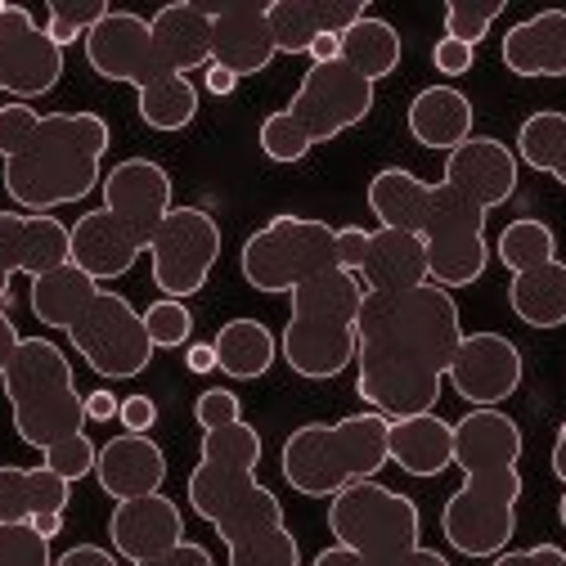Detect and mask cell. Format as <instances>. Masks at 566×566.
Listing matches in <instances>:
<instances>
[{
  "label": "cell",
  "instance_id": "obj_1",
  "mask_svg": "<svg viewBox=\"0 0 566 566\" xmlns=\"http://www.w3.org/2000/svg\"><path fill=\"white\" fill-rule=\"evenodd\" d=\"M463 342V319L454 293L422 283L409 293H365L360 306V350L356 391L360 400L391 418L437 413L441 382Z\"/></svg>",
  "mask_w": 566,
  "mask_h": 566
},
{
  "label": "cell",
  "instance_id": "obj_2",
  "mask_svg": "<svg viewBox=\"0 0 566 566\" xmlns=\"http://www.w3.org/2000/svg\"><path fill=\"white\" fill-rule=\"evenodd\" d=\"M261 454V432L248 418L202 432L198 463L185 485L189 509L221 535L230 566H302V548L283 522L279 494L256 481Z\"/></svg>",
  "mask_w": 566,
  "mask_h": 566
},
{
  "label": "cell",
  "instance_id": "obj_3",
  "mask_svg": "<svg viewBox=\"0 0 566 566\" xmlns=\"http://www.w3.org/2000/svg\"><path fill=\"white\" fill-rule=\"evenodd\" d=\"M113 130L99 113H36L32 104H0V180L10 202L32 217L82 202L104 185Z\"/></svg>",
  "mask_w": 566,
  "mask_h": 566
},
{
  "label": "cell",
  "instance_id": "obj_4",
  "mask_svg": "<svg viewBox=\"0 0 566 566\" xmlns=\"http://www.w3.org/2000/svg\"><path fill=\"white\" fill-rule=\"evenodd\" d=\"M526 437L504 409H468L454 422V468L463 485L441 509V535L463 557H500L517 535Z\"/></svg>",
  "mask_w": 566,
  "mask_h": 566
},
{
  "label": "cell",
  "instance_id": "obj_5",
  "mask_svg": "<svg viewBox=\"0 0 566 566\" xmlns=\"http://www.w3.org/2000/svg\"><path fill=\"white\" fill-rule=\"evenodd\" d=\"M176 207L171 176L154 158H126L104 176V207H91L67 230L73 265L95 283H113L135 270L139 252H149L158 226Z\"/></svg>",
  "mask_w": 566,
  "mask_h": 566
},
{
  "label": "cell",
  "instance_id": "obj_6",
  "mask_svg": "<svg viewBox=\"0 0 566 566\" xmlns=\"http://www.w3.org/2000/svg\"><path fill=\"white\" fill-rule=\"evenodd\" d=\"M293 311L283 324V365L297 378L328 382L356 365L360 350V306H365V283L346 270H328L302 289L289 293Z\"/></svg>",
  "mask_w": 566,
  "mask_h": 566
},
{
  "label": "cell",
  "instance_id": "obj_7",
  "mask_svg": "<svg viewBox=\"0 0 566 566\" xmlns=\"http://www.w3.org/2000/svg\"><path fill=\"white\" fill-rule=\"evenodd\" d=\"M387 432H391V422L374 409L337 418V422H302L283 441L279 472L306 500H333L346 485L374 481L391 463Z\"/></svg>",
  "mask_w": 566,
  "mask_h": 566
},
{
  "label": "cell",
  "instance_id": "obj_8",
  "mask_svg": "<svg viewBox=\"0 0 566 566\" xmlns=\"http://www.w3.org/2000/svg\"><path fill=\"white\" fill-rule=\"evenodd\" d=\"M0 387H6L14 432L23 446L45 454L59 441L86 432V396L77 391L73 360L50 337H23L10 369L0 374Z\"/></svg>",
  "mask_w": 566,
  "mask_h": 566
},
{
  "label": "cell",
  "instance_id": "obj_9",
  "mask_svg": "<svg viewBox=\"0 0 566 566\" xmlns=\"http://www.w3.org/2000/svg\"><path fill=\"white\" fill-rule=\"evenodd\" d=\"M328 531L360 553L365 566H450L446 553L422 548V513L409 494L382 481H356L328 504Z\"/></svg>",
  "mask_w": 566,
  "mask_h": 566
},
{
  "label": "cell",
  "instance_id": "obj_10",
  "mask_svg": "<svg viewBox=\"0 0 566 566\" xmlns=\"http://www.w3.org/2000/svg\"><path fill=\"white\" fill-rule=\"evenodd\" d=\"M239 270L256 293H293L328 270H342L337 230L315 217H270L256 234L243 239Z\"/></svg>",
  "mask_w": 566,
  "mask_h": 566
},
{
  "label": "cell",
  "instance_id": "obj_11",
  "mask_svg": "<svg viewBox=\"0 0 566 566\" xmlns=\"http://www.w3.org/2000/svg\"><path fill=\"white\" fill-rule=\"evenodd\" d=\"M485 217L490 211L468 198L463 189L437 180L422 193V221L418 239L428 248V279L437 289L454 293L476 283L490 265V239H485Z\"/></svg>",
  "mask_w": 566,
  "mask_h": 566
},
{
  "label": "cell",
  "instance_id": "obj_12",
  "mask_svg": "<svg viewBox=\"0 0 566 566\" xmlns=\"http://www.w3.org/2000/svg\"><path fill=\"white\" fill-rule=\"evenodd\" d=\"M67 346H73L104 382L139 378L154 365V342H149L145 315L113 289L95 293V302L82 311V319L67 328Z\"/></svg>",
  "mask_w": 566,
  "mask_h": 566
},
{
  "label": "cell",
  "instance_id": "obj_13",
  "mask_svg": "<svg viewBox=\"0 0 566 566\" xmlns=\"http://www.w3.org/2000/svg\"><path fill=\"white\" fill-rule=\"evenodd\" d=\"M149 256H154V283L163 297H193L207 289L211 270L221 261V226L211 211L202 207H189V202H176L167 211V221L158 226L154 243H149Z\"/></svg>",
  "mask_w": 566,
  "mask_h": 566
},
{
  "label": "cell",
  "instance_id": "obj_14",
  "mask_svg": "<svg viewBox=\"0 0 566 566\" xmlns=\"http://www.w3.org/2000/svg\"><path fill=\"white\" fill-rule=\"evenodd\" d=\"M289 113L302 122L311 145H328V139L360 126L374 113V82H365L356 67H346L342 59L311 63L297 95L289 99Z\"/></svg>",
  "mask_w": 566,
  "mask_h": 566
},
{
  "label": "cell",
  "instance_id": "obj_15",
  "mask_svg": "<svg viewBox=\"0 0 566 566\" xmlns=\"http://www.w3.org/2000/svg\"><path fill=\"white\" fill-rule=\"evenodd\" d=\"M63 82V50L50 41V32L32 19L28 6L0 10V91L19 104L50 95Z\"/></svg>",
  "mask_w": 566,
  "mask_h": 566
},
{
  "label": "cell",
  "instance_id": "obj_16",
  "mask_svg": "<svg viewBox=\"0 0 566 566\" xmlns=\"http://www.w3.org/2000/svg\"><path fill=\"white\" fill-rule=\"evenodd\" d=\"M526 378V360L513 337L504 333H463L454 365L446 382L472 405V409H500L509 396H517Z\"/></svg>",
  "mask_w": 566,
  "mask_h": 566
},
{
  "label": "cell",
  "instance_id": "obj_17",
  "mask_svg": "<svg viewBox=\"0 0 566 566\" xmlns=\"http://www.w3.org/2000/svg\"><path fill=\"white\" fill-rule=\"evenodd\" d=\"M86 63L91 73L104 82H126V86H149L154 77H163L158 63V45L149 32V19H139L130 10H113L108 19H99L86 32Z\"/></svg>",
  "mask_w": 566,
  "mask_h": 566
},
{
  "label": "cell",
  "instance_id": "obj_18",
  "mask_svg": "<svg viewBox=\"0 0 566 566\" xmlns=\"http://www.w3.org/2000/svg\"><path fill=\"white\" fill-rule=\"evenodd\" d=\"M73 261L67 226L59 217H32V211H0V306L10 302L14 274H50Z\"/></svg>",
  "mask_w": 566,
  "mask_h": 566
},
{
  "label": "cell",
  "instance_id": "obj_19",
  "mask_svg": "<svg viewBox=\"0 0 566 566\" xmlns=\"http://www.w3.org/2000/svg\"><path fill=\"white\" fill-rule=\"evenodd\" d=\"M108 539L113 553L126 562H149L185 539V513L176 509L171 494H139V500H122L108 517Z\"/></svg>",
  "mask_w": 566,
  "mask_h": 566
},
{
  "label": "cell",
  "instance_id": "obj_20",
  "mask_svg": "<svg viewBox=\"0 0 566 566\" xmlns=\"http://www.w3.org/2000/svg\"><path fill=\"white\" fill-rule=\"evenodd\" d=\"M517 176H522V163L517 154L494 135H472L468 145H459L454 154H446V185L463 189L468 198H476L485 211L504 207L513 193H517Z\"/></svg>",
  "mask_w": 566,
  "mask_h": 566
},
{
  "label": "cell",
  "instance_id": "obj_21",
  "mask_svg": "<svg viewBox=\"0 0 566 566\" xmlns=\"http://www.w3.org/2000/svg\"><path fill=\"white\" fill-rule=\"evenodd\" d=\"M369 14V0H270L265 19L279 54H311L319 36H342Z\"/></svg>",
  "mask_w": 566,
  "mask_h": 566
},
{
  "label": "cell",
  "instance_id": "obj_22",
  "mask_svg": "<svg viewBox=\"0 0 566 566\" xmlns=\"http://www.w3.org/2000/svg\"><path fill=\"white\" fill-rule=\"evenodd\" d=\"M274 32L265 19V6H226V10H211V63L230 67V73L256 77L274 63Z\"/></svg>",
  "mask_w": 566,
  "mask_h": 566
},
{
  "label": "cell",
  "instance_id": "obj_23",
  "mask_svg": "<svg viewBox=\"0 0 566 566\" xmlns=\"http://www.w3.org/2000/svg\"><path fill=\"white\" fill-rule=\"evenodd\" d=\"M95 481H99V490L108 494L113 504L139 500V494H158L163 481H167V454H163V446L154 437L122 432V437L99 446Z\"/></svg>",
  "mask_w": 566,
  "mask_h": 566
},
{
  "label": "cell",
  "instance_id": "obj_24",
  "mask_svg": "<svg viewBox=\"0 0 566 566\" xmlns=\"http://www.w3.org/2000/svg\"><path fill=\"white\" fill-rule=\"evenodd\" d=\"M500 59L513 77H566V10H539L513 23Z\"/></svg>",
  "mask_w": 566,
  "mask_h": 566
},
{
  "label": "cell",
  "instance_id": "obj_25",
  "mask_svg": "<svg viewBox=\"0 0 566 566\" xmlns=\"http://www.w3.org/2000/svg\"><path fill=\"white\" fill-rule=\"evenodd\" d=\"M154 45H158V63L163 73H202L211 63V10L193 6V0H176V6H163L149 19Z\"/></svg>",
  "mask_w": 566,
  "mask_h": 566
},
{
  "label": "cell",
  "instance_id": "obj_26",
  "mask_svg": "<svg viewBox=\"0 0 566 566\" xmlns=\"http://www.w3.org/2000/svg\"><path fill=\"white\" fill-rule=\"evenodd\" d=\"M365 283V293H409L422 289L428 279V248L418 234L405 230H374L369 234V252L365 265L356 274Z\"/></svg>",
  "mask_w": 566,
  "mask_h": 566
},
{
  "label": "cell",
  "instance_id": "obj_27",
  "mask_svg": "<svg viewBox=\"0 0 566 566\" xmlns=\"http://www.w3.org/2000/svg\"><path fill=\"white\" fill-rule=\"evenodd\" d=\"M391 463L409 476H441L454 468V422L441 413H413V418H391L387 432Z\"/></svg>",
  "mask_w": 566,
  "mask_h": 566
},
{
  "label": "cell",
  "instance_id": "obj_28",
  "mask_svg": "<svg viewBox=\"0 0 566 566\" xmlns=\"http://www.w3.org/2000/svg\"><path fill=\"white\" fill-rule=\"evenodd\" d=\"M409 135L418 139L422 149H441V154H454L459 145L472 139V99L454 86H428L418 91L413 104H409Z\"/></svg>",
  "mask_w": 566,
  "mask_h": 566
},
{
  "label": "cell",
  "instance_id": "obj_29",
  "mask_svg": "<svg viewBox=\"0 0 566 566\" xmlns=\"http://www.w3.org/2000/svg\"><path fill=\"white\" fill-rule=\"evenodd\" d=\"M73 504V481L41 468L0 463V522H32L41 513H67Z\"/></svg>",
  "mask_w": 566,
  "mask_h": 566
},
{
  "label": "cell",
  "instance_id": "obj_30",
  "mask_svg": "<svg viewBox=\"0 0 566 566\" xmlns=\"http://www.w3.org/2000/svg\"><path fill=\"white\" fill-rule=\"evenodd\" d=\"M211 350H217V369L226 378L256 382L279 360V337L261 319H230V324H221L217 337H211Z\"/></svg>",
  "mask_w": 566,
  "mask_h": 566
},
{
  "label": "cell",
  "instance_id": "obj_31",
  "mask_svg": "<svg viewBox=\"0 0 566 566\" xmlns=\"http://www.w3.org/2000/svg\"><path fill=\"white\" fill-rule=\"evenodd\" d=\"M99 289H104V283H95L86 270H77L73 261H67V265H59V270L32 279V297H28V302H32V315H36L45 328L67 333V328L82 319V311L95 302Z\"/></svg>",
  "mask_w": 566,
  "mask_h": 566
},
{
  "label": "cell",
  "instance_id": "obj_32",
  "mask_svg": "<svg viewBox=\"0 0 566 566\" xmlns=\"http://www.w3.org/2000/svg\"><path fill=\"white\" fill-rule=\"evenodd\" d=\"M509 306L531 328H562L566 324V261H548L526 274H513Z\"/></svg>",
  "mask_w": 566,
  "mask_h": 566
},
{
  "label": "cell",
  "instance_id": "obj_33",
  "mask_svg": "<svg viewBox=\"0 0 566 566\" xmlns=\"http://www.w3.org/2000/svg\"><path fill=\"white\" fill-rule=\"evenodd\" d=\"M400 54H405L400 32H396L387 19H378V14H365L360 23H350V28L342 32V63L356 67V73H360L365 82H374V86L396 73Z\"/></svg>",
  "mask_w": 566,
  "mask_h": 566
},
{
  "label": "cell",
  "instance_id": "obj_34",
  "mask_svg": "<svg viewBox=\"0 0 566 566\" xmlns=\"http://www.w3.org/2000/svg\"><path fill=\"white\" fill-rule=\"evenodd\" d=\"M422 193H428V180H418V176L405 171V167H382V171L369 180V211L378 217V230L418 234Z\"/></svg>",
  "mask_w": 566,
  "mask_h": 566
},
{
  "label": "cell",
  "instance_id": "obj_35",
  "mask_svg": "<svg viewBox=\"0 0 566 566\" xmlns=\"http://www.w3.org/2000/svg\"><path fill=\"white\" fill-rule=\"evenodd\" d=\"M139 122H145L149 130H185L193 117H198V86L180 73H163L154 77L149 86H139Z\"/></svg>",
  "mask_w": 566,
  "mask_h": 566
},
{
  "label": "cell",
  "instance_id": "obj_36",
  "mask_svg": "<svg viewBox=\"0 0 566 566\" xmlns=\"http://www.w3.org/2000/svg\"><path fill=\"white\" fill-rule=\"evenodd\" d=\"M494 252H500V265L509 274H526L535 265L557 261V234L539 217H517V221H509L500 230V248Z\"/></svg>",
  "mask_w": 566,
  "mask_h": 566
},
{
  "label": "cell",
  "instance_id": "obj_37",
  "mask_svg": "<svg viewBox=\"0 0 566 566\" xmlns=\"http://www.w3.org/2000/svg\"><path fill=\"white\" fill-rule=\"evenodd\" d=\"M566 149V113L557 108H544V113H531L522 126H517V163L531 167V171H553L557 158Z\"/></svg>",
  "mask_w": 566,
  "mask_h": 566
},
{
  "label": "cell",
  "instance_id": "obj_38",
  "mask_svg": "<svg viewBox=\"0 0 566 566\" xmlns=\"http://www.w3.org/2000/svg\"><path fill=\"white\" fill-rule=\"evenodd\" d=\"M113 10H108V0H50L45 6V32H50V41L63 50V45H73V41H86V32L99 23V19H108Z\"/></svg>",
  "mask_w": 566,
  "mask_h": 566
},
{
  "label": "cell",
  "instance_id": "obj_39",
  "mask_svg": "<svg viewBox=\"0 0 566 566\" xmlns=\"http://www.w3.org/2000/svg\"><path fill=\"white\" fill-rule=\"evenodd\" d=\"M256 139H261V154H265L270 163H279V167H293V163H302V158L315 149V145H311V135L302 130V122H297L289 108L270 113V117L261 122Z\"/></svg>",
  "mask_w": 566,
  "mask_h": 566
},
{
  "label": "cell",
  "instance_id": "obj_40",
  "mask_svg": "<svg viewBox=\"0 0 566 566\" xmlns=\"http://www.w3.org/2000/svg\"><path fill=\"white\" fill-rule=\"evenodd\" d=\"M509 0H450L446 6V36L463 41V45H481L494 28V19L504 14Z\"/></svg>",
  "mask_w": 566,
  "mask_h": 566
},
{
  "label": "cell",
  "instance_id": "obj_41",
  "mask_svg": "<svg viewBox=\"0 0 566 566\" xmlns=\"http://www.w3.org/2000/svg\"><path fill=\"white\" fill-rule=\"evenodd\" d=\"M145 328H149V342L154 350H176V346H189L193 337V311L176 297H158L149 311H145Z\"/></svg>",
  "mask_w": 566,
  "mask_h": 566
},
{
  "label": "cell",
  "instance_id": "obj_42",
  "mask_svg": "<svg viewBox=\"0 0 566 566\" xmlns=\"http://www.w3.org/2000/svg\"><path fill=\"white\" fill-rule=\"evenodd\" d=\"M50 539L32 522H0V566H50Z\"/></svg>",
  "mask_w": 566,
  "mask_h": 566
},
{
  "label": "cell",
  "instance_id": "obj_43",
  "mask_svg": "<svg viewBox=\"0 0 566 566\" xmlns=\"http://www.w3.org/2000/svg\"><path fill=\"white\" fill-rule=\"evenodd\" d=\"M95 459H99V446L82 432V437H73V441H59L54 450H45V468L50 472H59L63 481H82V476H95Z\"/></svg>",
  "mask_w": 566,
  "mask_h": 566
},
{
  "label": "cell",
  "instance_id": "obj_44",
  "mask_svg": "<svg viewBox=\"0 0 566 566\" xmlns=\"http://www.w3.org/2000/svg\"><path fill=\"white\" fill-rule=\"evenodd\" d=\"M243 418V405H239V396L230 391V387H207V391H198V400H193V422L202 432H217V428H230V422H239Z\"/></svg>",
  "mask_w": 566,
  "mask_h": 566
},
{
  "label": "cell",
  "instance_id": "obj_45",
  "mask_svg": "<svg viewBox=\"0 0 566 566\" xmlns=\"http://www.w3.org/2000/svg\"><path fill=\"white\" fill-rule=\"evenodd\" d=\"M432 63H437V73H446V77H468L472 63H476V50L454 41V36H441L432 45Z\"/></svg>",
  "mask_w": 566,
  "mask_h": 566
},
{
  "label": "cell",
  "instance_id": "obj_46",
  "mask_svg": "<svg viewBox=\"0 0 566 566\" xmlns=\"http://www.w3.org/2000/svg\"><path fill=\"white\" fill-rule=\"evenodd\" d=\"M369 234H374V230H360V226H342V230H337V265H342L346 274H360L365 252H369Z\"/></svg>",
  "mask_w": 566,
  "mask_h": 566
},
{
  "label": "cell",
  "instance_id": "obj_47",
  "mask_svg": "<svg viewBox=\"0 0 566 566\" xmlns=\"http://www.w3.org/2000/svg\"><path fill=\"white\" fill-rule=\"evenodd\" d=\"M117 422L126 432H139V437H149L154 432V422H158V405L149 396H126L122 409H117Z\"/></svg>",
  "mask_w": 566,
  "mask_h": 566
},
{
  "label": "cell",
  "instance_id": "obj_48",
  "mask_svg": "<svg viewBox=\"0 0 566 566\" xmlns=\"http://www.w3.org/2000/svg\"><path fill=\"white\" fill-rule=\"evenodd\" d=\"M130 566H217V562H211V553H207L202 544L180 539L176 548H167V553H158V557H149V562H130Z\"/></svg>",
  "mask_w": 566,
  "mask_h": 566
},
{
  "label": "cell",
  "instance_id": "obj_49",
  "mask_svg": "<svg viewBox=\"0 0 566 566\" xmlns=\"http://www.w3.org/2000/svg\"><path fill=\"white\" fill-rule=\"evenodd\" d=\"M566 548L557 544H535V548H517V553H500L490 566H562Z\"/></svg>",
  "mask_w": 566,
  "mask_h": 566
},
{
  "label": "cell",
  "instance_id": "obj_50",
  "mask_svg": "<svg viewBox=\"0 0 566 566\" xmlns=\"http://www.w3.org/2000/svg\"><path fill=\"white\" fill-rule=\"evenodd\" d=\"M50 566H122L117 553H108L104 544H73L63 557H54Z\"/></svg>",
  "mask_w": 566,
  "mask_h": 566
},
{
  "label": "cell",
  "instance_id": "obj_51",
  "mask_svg": "<svg viewBox=\"0 0 566 566\" xmlns=\"http://www.w3.org/2000/svg\"><path fill=\"white\" fill-rule=\"evenodd\" d=\"M117 409H122V400H117L108 387H99V391L86 396V422H113Z\"/></svg>",
  "mask_w": 566,
  "mask_h": 566
},
{
  "label": "cell",
  "instance_id": "obj_52",
  "mask_svg": "<svg viewBox=\"0 0 566 566\" xmlns=\"http://www.w3.org/2000/svg\"><path fill=\"white\" fill-rule=\"evenodd\" d=\"M202 86H207V95H234L239 91V77L230 73V67H221V63H207L202 67Z\"/></svg>",
  "mask_w": 566,
  "mask_h": 566
},
{
  "label": "cell",
  "instance_id": "obj_53",
  "mask_svg": "<svg viewBox=\"0 0 566 566\" xmlns=\"http://www.w3.org/2000/svg\"><path fill=\"white\" fill-rule=\"evenodd\" d=\"M553 476L562 481V504H557V522L566 526V422L557 428V437H553Z\"/></svg>",
  "mask_w": 566,
  "mask_h": 566
},
{
  "label": "cell",
  "instance_id": "obj_54",
  "mask_svg": "<svg viewBox=\"0 0 566 566\" xmlns=\"http://www.w3.org/2000/svg\"><path fill=\"white\" fill-rule=\"evenodd\" d=\"M19 342H23V333L14 328V319L6 315V306H0V374L10 369V360H14V350H19Z\"/></svg>",
  "mask_w": 566,
  "mask_h": 566
},
{
  "label": "cell",
  "instance_id": "obj_55",
  "mask_svg": "<svg viewBox=\"0 0 566 566\" xmlns=\"http://www.w3.org/2000/svg\"><path fill=\"white\" fill-rule=\"evenodd\" d=\"M185 365H189V374H211V369H217V350H211V342L189 346L185 350Z\"/></svg>",
  "mask_w": 566,
  "mask_h": 566
},
{
  "label": "cell",
  "instance_id": "obj_56",
  "mask_svg": "<svg viewBox=\"0 0 566 566\" xmlns=\"http://www.w3.org/2000/svg\"><path fill=\"white\" fill-rule=\"evenodd\" d=\"M311 566H365V557H360V553H350L346 544H333V548L315 553V562H311Z\"/></svg>",
  "mask_w": 566,
  "mask_h": 566
},
{
  "label": "cell",
  "instance_id": "obj_57",
  "mask_svg": "<svg viewBox=\"0 0 566 566\" xmlns=\"http://www.w3.org/2000/svg\"><path fill=\"white\" fill-rule=\"evenodd\" d=\"M32 531L45 535V539H54V535L63 531V513H41V517H32Z\"/></svg>",
  "mask_w": 566,
  "mask_h": 566
},
{
  "label": "cell",
  "instance_id": "obj_58",
  "mask_svg": "<svg viewBox=\"0 0 566 566\" xmlns=\"http://www.w3.org/2000/svg\"><path fill=\"white\" fill-rule=\"evenodd\" d=\"M548 176H553V180H557V185H566V149H562V158H557V167H553V171H548Z\"/></svg>",
  "mask_w": 566,
  "mask_h": 566
},
{
  "label": "cell",
  "instance_id": "obj_59",
  "mask_svg": "<svg viewBox=\"0 0 566 566\" xmlns=\"http://www.w3.org/2000/svg\"><path fill=\"white\" fill-rule=\"evenodd\" d=\"M0 10H6V0H0Z\"/></svg>",
  "mask_w": 566,
  "mask_h": 566
},
{
  "label": "cell",
  "instance_id": "obj_60",
  "mask_svg": "<svg viewBox=\"0 0 566 566\" xmlns=\"http://www.w3.org/2000/svg\"><path fill=\"white\" fill-rule=\"evenodd\" d=\"M562 566H566V557H562Z\"/></svg>",
  "mask_w": 566,
  "mask_h": 566
}]
</instances>
